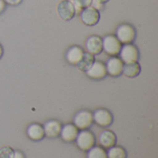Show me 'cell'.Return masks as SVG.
Instances as JSON below:
<instances>
[{
    "mask_svg": "<svg viewBox=\"0 0 158 158\" xmlns=\"http://www.w3.org/2000/svg\"><path fill=\"white\" fill-rule=\"evenodd\" d=\"M75 143L80 150H81L82 152H88L91 148H93L95 145L94 134L89 130L79 131Z\"/></svg>",
    "mask_w": 158,
    "mask_h": 158,
    "instance_id": "cell-1",
    "label": "cell"
},
{
    "mask_svg": "<svg viewBox=\"0 0 158 158\" xmlns=\"http://www.w3.org/2000/svg\"><path fill=\"white\" fill-rule=\"evenodd\" d=\"M26 134L29 139H31V141H34V142H39L45 137L44 127L39 123L30 124L26 130Z\"/></svg>",
    "mask_w": 158,
    "mask_h": 158,
    "instance_id": "cell-14",
    "label": "cell"
},
{
    "mask_svg": "<svg viewBox=\"0 0 158 158\" xmlns=\"http://www.w3.org/2000/svg\"><path fill=\"white\" fill-rule=\"evenodd\" d=\"M90 6H91L92 7H94V9H96L97 11H99V12H100L101 10H103L104 7H105V4L102 3V2L99 1V0H92Z\"/></svg>",
    "mask_w": 158,
    "mask_h": 158,
    "instance_id": "cell-23",
    "label": "cell"
},
{
    "mask_svg": "<svg viewBox=\"0 0 158 158\" xmlns=\"http://www.w3.org/2000/svg\"><path fill=\"white\" fill-rule=\"evenodd\" d=\"M87 158H107L106 151L101 146H94L87 152Z\"/></svg>",
    "mask_w": 158,
    "mask_h": 158,
    "instance_id": "cell-20",
    "label": "cell"
},
{
    "mask_svg": "<svg viewBox=\"0 0 158 158\" xmlns=\"http://www.w3.org/2000/svg\"><path fill=\"white\" fill-rule=\"evenodd\" d=\"M72 3L74 9H75V15H80L81 10L91 5L92 0H70Z\"/></svg>",
    "mask_w": 158,
    "mask_h": 158,
    "instance_id": "cell-21",
    "label": "cell"
},
{
    "mask_svg": "<svg viewBox=\"0 0 158 158\" xmlns=\"http://www.w3.org/2000/svg\"><path fill=\"white\" fill-rule=\"evenodd\" d=\"M105 65L107 75L111 77H118L122 74L124 63L118 56H111Z\"/></svg>",
    "mask_w": 158,
    "mask_h": 158,
    "instance_id": "cell-9",
    "label": "cell"
},
{
    "mask_svg": "<svg viewBox=\"0 0 158 158\" xmlns=\"http://www.w3.org/2000/svg\"><path fill=\"white\" fill-rule=\"evenodd\" d=\"M84 50L81 47L78 45H73L68 49L66 53V60L69 64L76 66L81 59Z\"/></svg>",
    "mask_w": 158,
    "mask_h": 158,
    "instance_id": "cell-15",
    "label": "cell"
},
{
    "mask_svg": "<svg viewBox=\"0 0 158 158\" xmlns=\"http://www.w3.org/2000/svg\"><path fill=\"white\" fill-rule=\"evenodd\" d=\"M141 71H142V69L138 62H133V63H129V64L123 65L122 74L128 78H135V77L139 76Z\"/></svg>",
    "mask_w": 158,
    "mask_h": 158,
    "instance_id": "cell-17",
    "label": "cell"
},
{
    "mask_svg": "<svg viewBox=\"0 0 158 158\" xmlns=\"http://www.w3.org/2000/svg\"><path fill=\"white\" fill-rule=\"evenodd\" d=\"M88 78L93 80H102L106 77L107 72L106 69L105 63L101 61H94V64L91 66V68L85 71Z\"/></svg>",
    "mask_w": 158,
    "mask_h": 158,
    "instance_id": "cell-10",
    "label": "cell"
},
{
    "mask_svg": "<svg viewBox=\"0 0 158 158\" xmlns=\"http://www.w3.org/2000/svg\"><path fill=\"white\" fill-rule=\"evenodd\" d=\"M106 151L107 158H127L128 156L127 151L123 147L118 145H114L106 149Z\"/></svg>",
    "mask_w": 158,
    "mask_h": 158,
    "instance_id": "cell-19",
    "label": "cell"
},
{
    "mask_svg": "<svg viewBox=\"0 0 158 158\" xmlns=\"http://www.w3.org/2000/svg\"><path fill=\"white\" fill-rule=\"evenodd\" d=\"M93 118H94V123H95L96 125L102 128L109 127L114 120L112 113L105 108L96 109L93 113Z\"/></svg>",
    "mask_w": 158,
    "mask_h": 158,
    "instance_id": "cell-6",
    "label": "cell"
},
{
    "mask_svg": "<svg viewBox=\"0 0 158 158\" xmlns=\"http://www.w3.org/2000/svg\"><path fill=\"white\" fill-rule=\"evenodd\" d=\"M6 3L4 2V0H0V14L2 12H4V10L6 9Z\"/></svg>",
    "mask_w": 158,
    "mask_h": 158,
    "instance_id": "cell-26",
    "label": "cell"
},
{
    "mask_svg": "<svg viewBox=\"0 0 158 158\" xmlns=\"http://www.w3.org/2000/svg\"><path fill=\"white\" fill-rule=\"evenodd\" d=\"M59 18L63 20L69 21L75 16V9L70 0H62L58 3L56 8Z\"/></svg>",
    "mask_w": 158,
    "mask_h": 158,
    "instance_id": "cell-8",
    "label": "cell"
},
{
    "mask_svg": "<svg viewBox=\"0 0 158 158\" xmlns=\"http://www.w3.org/2000/svg\"><path fill=\"white\" fill-rule=\"evenodd\" d=\"M99 1H101L102 3H104V4H105V3H106L107 1H109V0H99Z\"/></svg>",
    "mask_w": 158,
    "mask_h": 158,
    "instance_id": "cell-28",
    "label": "cell"
},
{
    "mask_svg": "<svg viewBox=\"0 0 158 158\" xmlns=\"http://www.w3.org/2000/svg\"><path fill=\"white\" fill-rule=\"evenodd\" d=\"M80 18L81 22L86 26H94L100 20V12L89 6L81 10Z\"/></svg>",
    "mask_w": 158,
    "mask_h": 158,
    "instance_id": "cell-7",
    "label": "cell"
},
{
    "mask_svg": "<svg viewBox=\"0 0 158 158\" xmlns=\"http://www.w3.org/2000/svg\"><path fill=\"white\" fill-rule=\"evenodd\" d=\"M79 130L77 129V127L74 124L69 123L62 126L59 136L65 143H73L75 142Z\"/></svg>",
    "mask_w": 158,
    "mask_h": 158,
    "instance_id": "cell-12",
    "label": "cell"
},
{
    "mask_svg": "<svg viewBox=\"0 0 158 158\" xmlns=\"http://www.w3.org/2000/svg\"><path fill=\"white\" fill-rule=\"evenodd\" d=\"M3 53H4V50H3L2 45L0 44V58H1V57H2V56H3Z\"/></svg>",
    "mask_w": 158,
    "mask_h": 158,
    "instance_id": "cell-27",
    "label": "cell"
},
{
    "mask_svg": "<svg viewBox=\"0 0 158 158\" xmlns=\"http://www.w3.org/2000/svg\"><path fill=\"white\" fill-rule=\"evenodd\" d=\"M118 56L124 64H129V63L138 62L140 57V53L136 45L132 44H122Z\"/></svg>",
    "mask_w": 158,
    "mask_h": 158,
    "instance_id": "cell-4",
    "label": "cell"
},
{
    "mask_svg": "<svg viewBox=\"0 0 158 158\" xmlns=\"http://www.w3.org/2000/svg\"><path fill=\"white\" fill-rule=\"evenodd\" d=\"M99 143L100 146L104 149H108L117 143V136L116 134L109 130H106L102 131L99 135Z\"/></svg>",
    "mask_w": 158,
    "mask_h": 158,
    "instance_id": "cell-16",
    "label": "cell"
},
{
    "mask_svg": "<svg viewBox=\"0 0 158 158\" xmlns=\"http://www.w3.org/2000/svg\"><path fill=\"white\" fill-rule=\"evenodd\" d=\"M4 2L6 3V5H9V6H18L19 5L22 0H4Z\"/></svg>",
    "mask_w": 158,
    "mask_h": 158,
    "instance_id": "cell-24",
    "label": "cell"
},
{
    "mask_svg": "<svg viewBox=\"0 0 158 158\" xmlns=\"http://www.w3.org/2000/svg\"><path fill=\"white\" fill-rule=\"evenodd\" d=\"M14 150L9 146H4L0 148V158H13Z\"/></svg>",
    "mask_w": 158,
    "mask_h": 158,
    "instance_id": "cell-22",
    "label": "cell"
},
{
    "mask_svg": "<svg viewBox=\"0 0 158 158\" xmlns=\"http://www.w3.org/2000/svg\"><path fill=\"white\" fill-rule=\"evenodd\" d=\"M43 127H44V136L54 139V138H56L59 136L60 131L62 128V124L58 120L51 119V120L46 121Z\"/></svg>",
    "mask_w": 158,
    "mask_h": 158,
    "instance_id": "cell-13",
    "label": "cell"
},
{
    "mask_svg": "<svg viewBox=\"0 0 158 158\" xmlns=\"http://www.w3.org/2000/svg\"><path fill=\"white\" fill-rule=\"evenodd\" d=\"M13 158H25V156L22 152L19 151V150H14V156Z\"/></svg>",
    "mask_w": 158,
    "mask_h": 158,
    "instance_id": "cell-25",
    "label": "cell"
},
{
    "mask_svg": "<svg viewBox=\"0 0 158 158\" xmlns=\"http://www.w3.org/2000/svg\"><path fill=\"white\" fill-rule=\"evenodd\" d=\"M115 36L122 44H132L136 38V30L131 24L122 23L117 28Z\"/></svg>",
    "mask_w": 158,
    "mask_h": 158,
    "instance_id": "cell-2",
    "label": "cell"
},
{
    "mask_svg": "<svg viewBox=\"0 0 158 158\" xmlns=\"http://www.w3.org/2000/svg\"><path fill=\"white\" fill-rule=\"evenodd\" d=\"M73 124L77 127L79 131L88 130L94 124L93 113L89 110L79 111L73 118Z\"/></svg>",
    "mask_w": 158,
    "mask_h": 158,
    "instance_id": "cell-5",
    "label": "cell"
},
{
    "mask_svg": "<svg viewBox=\"0 0 158 158\" xmlns=\"http://www.w3.org/2000/svg\"><path fill=\"white\" fill-rule=\"evenodd\" d=\"M94 61H95L94 56H93L92 54H90L88 52H84L81 59L80 60V62L76 66L78 67V69L80 70L85 72L86 70H88L91 68V66L94 64Z\"/></svg>",
    "mask_w": 158,
    "mask_h": 158,
    "instance_id": "cell-18",
    "label": "cell"
},
{
    "mask_svg": "<svg viewBox=\"0 0 158 158\" xmlns=\"http://www.w3.org/2000/svg\"><path fill=\"white\" fill-rule=\"evenodd\" d=\"M85 48L86 52L92 54L93 56L101 54L103 51L102 38L98 35H92L88 37L85 42Z\"/></svg>",
    "mask_w": 158,
    "mask_h": 158,
    "instance_id": "cell-11",
    "label": "cell"
},
{
    "mask_svg": "<svg viewBox=\"0 0 158 158\" xmlns=\"http://www.w3.org/2000/svg\"><path fill=\"white\" fill-rule=\"evenodd\" d=\"M103 51L110 56H118L122 44L114 34H107L102 38Z\"/></svg>",
    "mask_w": 158,
    "mask_h": 158,
    "instance_id": "cell-3",
    "label": "cell"
}]
</instances>
